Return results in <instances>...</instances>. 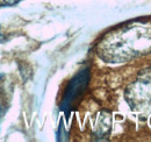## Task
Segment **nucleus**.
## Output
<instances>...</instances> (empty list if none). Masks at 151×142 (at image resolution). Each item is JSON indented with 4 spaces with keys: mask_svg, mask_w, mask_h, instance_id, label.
I'll return each instance as SVG.
<instances>
[{
    "mask_svg": "<svg viewBox=\"0 0 151 142\" xmlns=\"http://www.w3.org/2000/svg\"><path fill=\"white\" fill-rule=\"evenodd\" d=\"M84 84H86V78H85V75L84 73H80L76 77L75 79L71 82L70 84V88L66 92V97H65V103H70L72 101V99L76 98L78 94H79V90L83 89Z\"/></svg>",
    "mask_w": 151,
    "mask_h": 142,
    "instance_id": "f257e3e1",
    "label": "nucleus"
},
{
    "mask_svg": "<svg viewBox=\"0 0 151 142\" xmlns=\"http://www.w3.org/2000/svg\"><path fill=\"white\" fill-rule=\"evenodd\" d=\"M19 1L20 0H0V6H11Z\"/></svg>",
    "mask_w": 151,
    "mask_h": 142,
    "instance_id": "f03ea898",
    "label": "nucleus"
}]
</instances>
